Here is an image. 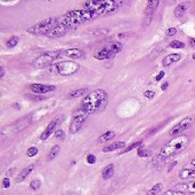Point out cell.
<instances>
[{"label": "cell", "mask_w": 195, "mask_h": 195, "mask_svg": "<svg viewBox=\"0 0 195 195\" xmlns=\"http://www.w3.org/2000/svg\"><path fill=\"white\" fill-rule=\"evenodd\" d=\"M108 103V95L103 89H97L88 93L82 100V110L88 115L102 113Z\"/></svg>", "instance_id": "6da1fadb"}, {"label": "cell", "mask_w": 195, "mask_h": 195, "mask_svg": "<svg viewBox=\"0 0 195 195\" xmlns=\"http://www.w3.org/2000/svg\"><path fill=\"white\" fill-rule=\"evenodd\" d=\"M97 15L95 13L87 10V9H76V10H71L64 14L63 16L58 17V23L64 25L68 30L74 28H78L84 23L90 22L97 19Z\"/></svg>", "instance_id": "7a4b0ae2"}, {"label": "cell", "mask_w": 195, "mask_h": 195, "mask_svg": "<svg viewBox=\"0 0 195 195\" xmlns=\"http://www.w3.org/2000/svg\"><path fill=\"white\" fill-rule=\"evenodd\" d=\"M188 143H189V137L185 135V134L174 137L164 146L160 148V151H158V155H156V159L160 161H164V160L170 159L175 155L180 154L187 148Z\"/></svg>", "instance_id": "3957f363"}, {"label": "cell", "mask_w": 195, "mask_h": 195, "mask_svg": "<svg viewBox=\"0 0 195 195\" xmlns=\"http://www.w3.org/2000/svg\"><path fill=\"white\" fill-rule=\"evenodd\" d=\"M123 1L118 0H88L84 2V9L95 13L97 16H108L119 10Z\"/></svg>", "instance_id": "277c9868"}, {"label": "cell", "mask_w": 195, "mask_h": 195, "mask_svg": "<svg viewBox=\"0 0 195 195\" xmlns=\"http://www.w3.org/2000/svg\"><path fill=\"white\" fill-rule=\"evenodd\" d=\"M58 24V17H49L44 21H40L36 24L26 29V31L34 36H48L53 29Z\"/></svg>", "instance_id": "5b68a950"}, {"label": "cell", "mask_w": 195, "mask_h": 195, "mask_svg": "<svg viewBox=\"0 0 195 195\" xmlns=\"http://www.w3.org/2000/svg\"><path fill=\"white\" fill-rule=\"evenodd\" d=\"M62 53H63V51H58V49L45 52V53H42L41 55H39V56L36 57V59L32 61V67H33V68H37V69L46 68V67L52 64L55 60H57Z\"/></svg>", "instance_id": "8992f818"}, {"label": "cell", "mask_w": 195, "mask_h": 195, "mask_svg": "<svg viewBox=\"0 0 195 195\" xmlns=\"http://www.w3.org/2000/svg\"><path fill=\"white\" fill-rule=\"evenodd\" d=\"M80 69V64L76 61H60L55 64V70L60 76L68 77L78 73Z\"/></svg>", "instance_id": "52a82bcc"}, {"label": "cell", "mask_w": 195, "mask_h": 195, "mask_svg": "<svg viewBox=\"0 0 195 195\" xmlns=\"http://www.w3.org/2000/svg\"><path fill=\"white\" fill-rule=\"evenodd\" d=\"M88 116H89V115H88L86 111H84V110L78 111V113L72 117L71 124H70V129H68L70 134L78 133V132L82 129L84 124L86 123V121H87Z\"/></svg>", "instance_id": "ba28073f"}, {"label": "cell", "mask_w": 195, "mask_h": 195, "mask_svg": "<svg viewBox=\"0 0 195 195\" xmlns=\"http://www.w3.org/2000/svg\"><path fill=\"white\" fill-rule=\"evenodd\" d=\"M193 124V118L191 116H187V117H184L180 122H178L176 125H174V127H171L169 130V134L171 137H178V135H181L184 131H186L189 127V126Z\"/></svg>", "instance_id": "9c48e42d"}, {"label": "cell", "mask_w": 195, "mask_h": 195, "mask_svg": "<svg viewBox=\"0 0 195 195\" xmlns=\"http://www.w3.org/2000/svg\"><path fill=\"white\" fill-rule=\"evenodd\" d=\"M178 178L181 180H189L195 178V159L191 160L178 172Z\"/></svg>", "instance_id": "30bf717a"}, {"label": "cell", "mask_w": 195, "mask_h": 195, "mask_svg": "<svg viewBox=\"0 0 195 195\" xmlns=\"http://www.w3.org/2000/svg\"><path fill=\"white\" fill-rule=\"evenodd\" d=\"M30 89H31V92H33V93L45 94V93H49V92L55 91L56 86L49 85V84H40V83H36V84H31V85H30Z\"/></svg>", "instance_id": "8fae6325"}, {"label": "cell", "mask_w": 195, "mask_h": 195, "mask_svg": "<svg viewBox=\"0 0 195 195\" xmlns=\"http://www.w3.org/2000/svg\"><path fill=\"white\" fill-rule=\"evenodd\" d=\"M159 4H160L159 0H150V1H147V6H146V9H145V15L147 17L146 25L150 24V22H151L152 17L154 15V13H155Z\"/></svg>", "instance_id": "7c38bea8"}, {"label": "cell", "mask_w": 195, "mask_h": 195, "mask_svg": "<svg viewBox=\"0 0 195 195\" xmlns=\"http://www.w3.org/2000/svg\"><path fill=\"white\" fill-rule=\"evenodd\" d=\"M58 122H60V119L58 118H55V119H53L52 122L49 123L47 125V127L45 129V131L41 133V135H40V140H46V139H48L50 135H52L53 133H55L56 132V126L58 125Z\"/></svg>", "instance_id": "4fadbf2b"}, {"label": "cell", "mask_w": 195, "mask_h": 195, "mask_svg": "<svg viewBox=\"0 0 195 195\" xmlns=\"http://www.w3.org/2000/svg\"><path fill=\"white\" fill-rule=\"evenodd\" d=\"M174 189H175V191L184 192V193H186V194L188 193V194L195 195V181H188V183H185V184H178V185H176Z\"/></svg>", "instance_id": "5bb4252c"}, {"label": "cell", "mask_w": 195, "mask_h": 195, "mask_svg": "<svg viewBox=\"0 0 195 195\" xmlns=\"http://www.w3.org/2000/svg\"><path fill=\"white\" fill-rule=\"evenodd\" d=\"M62 54H63L64 56L73 59V60H78V59H82V57H84V51L80 48H76V47L65 49V51H63V53Z\"/></svg>", "instance_id": "9a60e30c"}, {"label": "cell", "mask_w": 195, "mask_h": 195, "mask_svg": "<svg viewBox=\"0 0 195 195\" xmlns=\"http://www.w3.org/2000/svg\"><path fill=\"white\" fill-rule=\"evenodd\" d=\"M68 29L65 28L64 25L62 24H57V27H55V28L53 29V31L49 35H48L47 37H49V38H60V37H63L65 36L66 33H68Z\"/></svg>", "instance_id": "2e32d148"}, {"label": "cell", "mask_w": 195, "mask_h": 195, "mask_svg": "<svg viewBox=\"0 0 195 195\" xmlns=\"http://www.w3.org/2000/svg\"><path fill=\"white\" fill-rule=\"evenodd\" d=\"M94 57H95L96 60H110V59H113L114 57V54L112 53L111 51H108L106 47H104V48L99 49V51H97L95 54H94Z\"/></svg>", "instance_id": "e0dca14e"}, {"label": "cell", "mask_w": 195, "mask_h": 195, "mask_svg": "<svg viewBox=\"0 0 195 195\" xmlns=\"http://www.w3.org/2000/svg\"><path fill=\"white\" fill-rule=\"evenodd\" d=\"M180 59H181V55L178 53H171L169 54V55H167V56L163 59V67H169V65L174 64V63H176V62L180 61Z\"/></svg>", "instance_id": "ac0fdd59"}, {"label": "cell", "mask_w": 195, "mask_h": 195, "mask_svg": "<svg viewBox=\"0 0 195 195\" xmlns=\"http://www.w3.org/2000/svg\"><path fill=\"white\" fill-rule=\"evenodd\" d=\"M33 169H34V164H31L29 167L24 168L23 170L18 173V176L16 177V183H22L23 180H25V179L28 178V176H30V173L33 171Z\"/></svg>", "instance_id": "d6986e66"}, {"label": "cell", "mask_w": 195, "mask_h": 195, "mask_svg": "<svg viewBox=\"0 0 195 195\" xmlns=\"http://www.w3.org/2000/svg\"><path fill=\"white\" fill-rule=\"evenodd\" d=\"M126 146V142L124 141H115L113 143H110L108 146L104 147L103 148V153H110V151H118V149H121Z\"/></svg>", "instance_id": "ffe728a7"}, {"label": "cell", "mask_w": 195, "mask_h": 195, "mask_svg": "<svg viewBox=\"0 0 195 195\" xmlns=\"http://www.w3.org/2000/svg\"><path fill=\"white\" fill-rule=\"evenodd\" d=\"M113 175H114V164H113V163L107 164V165L103 169V171H102V177H103V179H105V180L112 178Z\"/></svg>", "instance_id": "44dd1931"}, {"label": "cell", "mask_w": 195, "mask_h": 195, "mask_svg": "<svg viewBox=\"0 0 195 195\" xmlns=\"http://www.w3.org/2000/svg\"><path fill=\"white\" fill-rule=\"evenodd\" d=\"M105 47H106L108 51H111L114 55L120 53V52L122 51V48H123V46H122L121 43H111V44H108L107 46H105Z\"/></svg>", "instance_id": "7402d4cb"}, {"label": "cell", "mask_w": 195, "mask_h": 195, "mask_svg": "<svg viewBox=\"0 0 195 195\" xmlns=\"http://www.w3.org/2000/svg\"><path fill=\"white\" fill-rule=\"evenodd\" d=\"M188 8V5L186 2L184 4H179L177 7L175 8V16L176 17H181L183 15H185V13Z\"/></svg>", "instance_id": "603a6c76"}, {"label": "cell", "mask_w": 195, "mask_h": 195, "mask_svg": "<svg viewBox=\"0 0 195 195\" xmlns=\"http://www.w3.org/2000/svg\"><path fill=\"white\" fill-rule=\"evenodd\" d=\"M114 137H115V133H114L113 131H106L105 133H103L99 138H98V142H100V143L107 142V141H110L111 139L114 138Z\"/></svg>", "instance_id": "cb8c5ba5"}, {"label": "cell", "mask_w": 195, "mask_h": 195, "mask_svg": "<svg viewBox=\"0 0 195 195\" xmlns=\"http://www.w3.org/2000/svg\"><path fill=\"white\" fill-rule=\"evenodd\" d=\"M86 92H87V89H86V87H84V89H73V91H71V92L68 93V99H76V98H80V97H82V95H84Z\"/></svg>", "instance_id": "d4e9b609"}, {"label": "cell", "mask_w": 195, "mask_h": 195, "mask_svg": "<svg viewBox=\"0 0 195 195\" xmlns=\"http://www.w3.org/2000/svg\"><path fill=\"white\" fill-rule=\"evenodd\" d=\"M60 147L58 146V145H55V146L53 147L52 149H50V151L48 153V156H47V160L48 161H52V160H54L58 155V153H60Z\"/></svg>", "instance_id": "484cf974"}, {"label": "cell", "mask_w": 195, "mask_h": 195, "mask_svg": "<svg viewBox=\"0 0 195 195\" xmlns=\"http://www.w3.org/2000/svg\"><path fill=\"white\" fill-rule=\"evenodd\" d=\"M18 41H20V38H18V37L13 36L10 37L9 39L6 40V46H7L8 48H13V47H15L16 45L18 44Z\"/></svg>", "instance_id": "4316f807"}, {"label": "cell", "mask_w": 195, "mask_h": 195, "mask_svg": "<svg viewBox=\"0 0 195 195\" xmlns=\"http://www.w3.org/2000/svg\"><path fill=\"white\" fill-rule=\"evenodd\" d=\"M142 143H143V141H137V142H134V143H131L130 146L126 147L123 151H121V154H126V153H129V151H131L132 149H135V148H138V147L142 146Z\"/></svg>", "instance_id": "83f0119b"}, {"label": "cell", "mask_w": 195, "mask_h": 195, "mask_svg": "<svg viewBox=\"0 0 195 195\" xmlns=\"http://www.w3.org/2000/svg\"><path fill=\"white\" fill-rule=\"evenodd\" d=\"M161 189H162V184H156L147 192V195H158Z\"/></svg>", "instance_id": "f1b7e54d"}, {"label": "cell", "mask_w": 195, "mask_h": 195, "mask_svg": "<svg viewBox=\"0 0 195 195\" xmlns=\"http://www.w3.org/2000/svg\"><path fill=\"white\" fill-rule=\"evenodd\" d=\"M137 155L139 156V157H148V156H151L152 155V151L150 149H145V148H140L137 151Z\"/></svg>", "instance_id": "f546056e"}, {"label": "cell", "mask_w": 195, "mask_h": 195, "mask_svg": "<svg viewBox=\"0 0 195 195\" xmlns=\"http://www.w3.org/2000/svg\"><path fill=\"white\" fill-rule=\"evenodd\" d=\"M169 46L171 47V48H176V49H181L185 47V44L184 43H181L180 40H174L171 41L170 44H169Z\"/></svg>", "instance_id": "4dcf8cb0"}, {"label": "cell", "mask_w": 195, "mask_h": 195, "mask_svg": "<svg viewBox=\"0 0 195 195\" xmlns=\"http://www.w3.org/2000/svg\"><path fill=\"white\" fill-rule=\"evenodd\" d=\"M40 187H41V181H40L39 179H33L31 183H30V188L33 189V191L39 189Z\"/></svg>", "instance_id": "1f68e13d"}, {"label": "cell", "mask_w": 195, "mask_h": 195, "mask_svg": "<svg viewBox=\"0 0 195 195\" xmlns=\"http://www.w3.org/2000/svg\"><path fill=\"white\" fill-rule=\"evenodd\" d=\"M38 153H39V151H38V148H37V147H30L28 151H26V155H28V157H34Z\"/></svg>", "instance_id": "d6a6232c"}, {"label": "cell", "mask_w": 195, "mask_h": 195, "mask_svg": "<svg viewBox=\"0 0 195 195\" xmlns=\"http://www.w3.org/2000/svg\"><path fill=\"white\" fill-rule=\"evenodd\" d=\"M55 138H57L58 140H64V139H65V133H64V131L60 130V129L56 130V132H55Z\"/></svg>", "instance_id": "836d02e7"}, {"label": "cell", "mask_w": 195, "mask_h": 195, "mask_svg": "<svg viewBox=\"0 0 195 195\" xmlns=\"http://www.w3.org/2000/svg\"><path fill=\"white\" fill-rule=\"evenodd\" d=\"M164 195H187L186 193L184 192H179V191H175V189H169L164 193Z\"/></svg>", "instance_id": "e575fe53"}, {"label": "cell", "mask_w": 195, "mask_h": 195, "mask_svg": "<svg viewBox=\"0 0 195 195\" xmlns=\"http://www.w3.org/2000/svg\"><path fill=\"white\" fill-rule=\"evenodd\" d=\"M86 161H87L88 164H95V163H96V156L94 154L87 155V157H86Z\"/></svg>", "instance_id": "d590c367"}, {"label": "cell", "mask_w": 195, "mask_h": 195, "mask_svg": "<svg viewBox=\"0 0 195 195\" xmlns=\"http://www.w3.org/2000/svg\"><path fill=\"white\" fill-rule=\"evenodd\" d=\"M144 97H146L147 99H153V98L155 97V92H154V91H151V89L145 91V92H144Z\"/></svg>", "instance_id": "8d00e7d4"}, {"label": "cell", "mask_w": 195, "mask_h": 195, "mask_svg": "<svg viewBox=\"0 0 195 195\" xmlns=\"http://www.w3.org/2000/svg\"><path fill=\"white\" fill-rule=\"evenodd\" d=\"M176 33H177V29L176 28H169L167 30V32H166V36L171 37V36H175Z\"/></svg>", "instance_id": "74e56055"}, {"label": "cell", "mask_w": 195, "mask_h": 195, "mask_svg": "<svg viewBox=\"0 0 195 195\" xmlns=\"http://www.w3.org/2000/svg\"><path fill=\"white\" fill-rule=\"evenodd\" d=\"M8 187H10V179L6 177L2 179V188H8Z\"/></svg>", "instance_id": "f35d334b"}, {"label": "cell", "mask_w": 195, "mask_h": 195, "mask_svg": "<svg viewBox=\"0 0 195 195\" xmlns=\"http://www.w3.org/2000/svg\"><path fill=\"white\" fill-rule=\"evenodd\" d=\"M164 75H166V73H164L163 70H162V71H160V73H158V76L155 77V81H161V79H162V78L164 77Z\"/></svg>", "instance_id": "ab89813d"}, {"label": "cell", "mask_w": 195, "mask_h": 195, "mask_svg": "<svg viewBox=\"0 0 195 195\" xmlns=\"http://www.w3.org/2000/svg\"><path fill=\"white\" fill-rule=\"evenodd\" d=\"M4 76H5V68L1 65L0 67V78H4Z\"/></svg>", "instance_id": "60d3db41"}, {"label": "cell", "mask_w": 195, "mask_h": 195, "mask_svg": "<svg viewBox=\"0 0 195 195\" xmlns=\"http://www.w3.org/2000/svg\"><path fill=\"white\" fill-rule=\"evenodd\" d=\"M189 44H191L192 47H195V38H189Z\"/></svg>", "instance_id": "b9f144b4"}, {"label": "cell", "mask_w": 195, "mask_h": 195, "mask_svg": "<svg viewBox=\"0 0 195 195\" xmlns=\"http://www.w3.org/2000/svg\"><path fill=\"white\" fill-rule=\"evenodd\" d=\"M168 85H169V84H168V83H164L163 85L161 86V89H162V91H166V89H168Z\"/></svg>", "instance_id": "7bdbcfd3"}]
</instances>
